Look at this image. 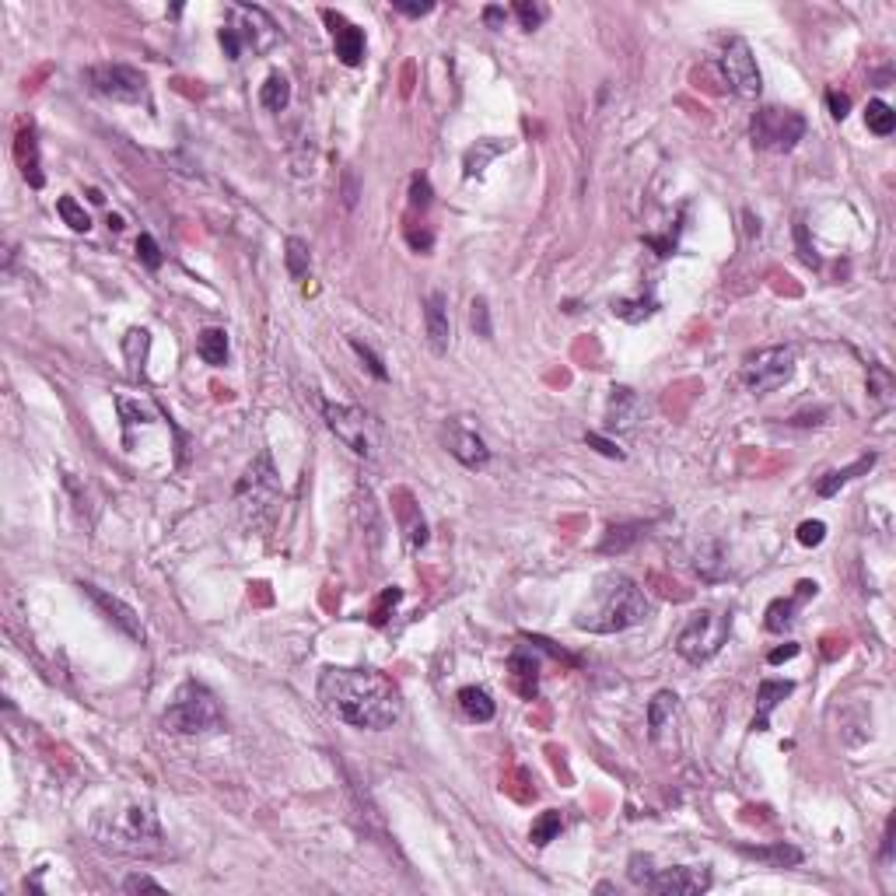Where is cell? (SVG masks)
Returning a JSON list of instances; mask_svg holds the SVG:
<instances>
[{"label":"cell","mask_w":896,"mask_h":896,"mask_svg":"<svg viewBox=\"0 0 896 896\" xmlns=\"http://www.w3.org/2000/svg\"><path fill=\"white\" fill-rule=\"evenodd\" d=\"M648 617H651V603L638 582H630L627 574H606L592 588L588 603L578 609L574 627L588 634H620L627 627L645 624Z\"/></svg>","instance_id":"2"},{"label":"cell","mask_w":896,"mask_h":896,"mask_svg":"<svg viewBox=\"0 0 896 896\" xmlns=\"http://www.w3.org/2000/svg\"><path fill=\"white\" fill-rule=\"evenodd\" d=\"M561 830H564V816H561V809H546V813L532 823V830H529V840L536 844V848H546L550 840H557L561 837Z\"/></svg>","instance_id":"32"},{"label":"cell","mask_w":896,"mask_h":896,"mask_svg":"<svg viewBox=\"0 0 896 896\" xmlns=\"http://www.w3.org/2000/svg\"><path fill=\"white\" fill-rule=\"evenodd\" d=\"M15 158H18V168L25 175V183L32 189H42V172H39V141H36V126L25 123L15 137Z\"/></svg>","instance_id":"20"},{"label":"cell","mask_w":896,"mask_h":896,"mask_svg":"<svg viewBox=\"0 0 896 896\" xmlns=\"http://www.w3.org/2000/svg\"><path fill=\"white\" fill-rule=\"evenodd\" d=\"M393 11L406 15V18H424L435 11V4H406V0H393Z\"/></svg>","instance_id":"50"},{"label":"cell","mask_w":896,"mask_h":896,"mask_svg":"<svg viewBox=\"0 0 896 896\" xmlns=\"http://www.w3.org/2000/svg\"><path fill=\"white\" fill-rule=\"evenodd\" d=\"M792 693H795L792 680H764V683L756 687V718H753V729L767 732V722H771L774 708H777L785 697H792Z\"/></svg>","instance_id":"22"},{"label":"cell","mask_w":896,"mask_h":896,"mask_svg":"<svg viewBox=\"0 0 896 896\" xmlns=\"http://www.w3.org/2000/svg\"><path fill=\"white\" fill-rule=\"evenodd\" d=\"M746 858H756V861H764V865H771V869H795L798 861H802V851L792 848V844H760V848H750V844H743L739 848Z\"/></svg>","instance_id":"24"},{"label":"cell","mask_w":896,"mask_h":896,"mask_svg":"<svg viewBox=\"0 0 896 896\" xmlns=\"http://www.w3.org/2000/svg\"><path fill=\"white\" fill-rule=\"evenodd\" d=\"M648 893H662V896H697L711 890V869H697V865H672V869H651V876L645 879Z\"/></svg>","instance_id":"13"},{"label":"cell","mask_w":896,"mask_h":896,"mask_svg":"<svg viewBox=\"0 0 896 896\" xmlns=\"http://www.w3.org/2000/svg\"><path fill=\"white\" fill-rule=\"evenodd\" d=\"M865 123H869V130H872L876 137H890L896 126V112L882 102V99H872L869 109H865Z\"/></svg>","instance_id":"34"},{"label":"cell","mask_w":896,"mask_h":896,"mask_svg":"<svg viewBox=\"0 0 896 896\" xmlns=\"http://www.w3.org/2000/svg\"><path fill=\"white\" fill-rule=\"evenodd\" d=\"M882 861H893V819L886 823V837H882Z\"/></svg>","instance_id":"55"},{"label":"cell","mask_w":896,"mask_h":896,"mask_svg":"<svg viewBox=\"0 0 896 896\" xmlns=\"http://www.w3.org/2000/svg\"><path fill=\"white\" fill-rule=\"evenodd\" d=\"M795 655H798V645L774 648L771 655H767V662H771V666H781V662H788V659H795Z\"/></svg>","instance_id":"53"},{"label":"cell","mask_w":896,"mask_h":896,"mask_svg":"<svg viewBox=\"0 0 896 896\" xmlns=\"http://www.w3.org/2000/svg\"><path fill=\"white\" fill-rule=\"evenodd\" d=\"M613 315H620L624 322H641V319H648V315H655V309H659V301L655 298H613Z\"/></svg>","instance_id":"33"},{"label":"cell","mask_w":896,"mask_h":896,"mask_svg":"<svg viewBox=\"0 0 896 896\" xmlns=\"http://www.w3.org/2000/svg\"><path fill=\"white\" fill-rule=\"evenodd\" d=\"M322 18L330 25V36H333V46H336V57L340 63H347V67H357V63L364 60V32L357 28L354 21H347L340 11H322Z\"/></svg>","instance_id":"18"},{"label":"cell","mask_w":896,"mask_h":896,"mask_svg":"<svg viewBox=\"0 0 896 896\" xmlns=\"http://www.w3.org/2000/svg\"><path fill=\"white\" fill-rule=\"evenodd\" d=\"M284 263H288V273H291V280H305L309 270H312V252H309V242L305 238H288V246H284Z\"/></svg>","instance_id":"31"},{"label":"cell","mask_w":896,"mask_h":896,"mask_svg":"<svg viewBox=\"0 0 896 896\" xmlns=\"http://www.w3.org/2000/svg\"><path fill=\"white\" fill-rule=\"evenodd\" d=\"M469 326H473V333L480 340H490L494 336V322H490V305H487V298H473V305H469Z\"/></svg>","instance_id":"36"},{"label":"cell","mask_w":896,"mask_h":896,"mask_svg":"<svg viewBox=\"0 0 896 896\" xmlns=\"http://www.w3.org/2000/svg\"><path fill=\"white\" fill-rule=\"evenodd\" d=\"M165 886L158 882V879L151 876H141V872H133V876L123 879V893H162Z\"/></svg>","instance_id":"44"},{"label":"cell","mask_w":896,"mask_h":896,"mask_svg":"<svg viewBox=\"0 0 896 896\" xmlns=\"http://www.w3.org/2000/svg\"><path fill=\"white\" fill-rule=\"evenodd\" d=\"M225 25L235 28V36L242 39V46H249L252 53H270L280 42V25L270 18V11L256 7V4H231Z\"/></svg>","instance_id":"11"},{"label":"cell","mask_w":896,"mask_h":896,"mask_svg":"<svg viewBox=\"0 0 896 896\" xmlns=\"http://www.w3.org/2000/svg\"><path fill=\"white\" fill-rule=\"evenodd\" d=\"M431 196H435L431 179H427V175H414V179H410V204L420 210H427L431 207Z\"/></svg>","instance_id":"42"},{"label":"cell","mask_w":896,"mask_h":896,"mask_svg":"<svg viewBox=\"0 0 896 896\" xmlns=\"http://www.w3.org/2000/svg\"><path fill=\"white\" fill-rule=\"evenodd\" d=\"M109 228L120 231V228H123V217H120V214H109Z\"/></svg>","instance_id":"56"},{"label":"cell","mask_w":896,"mask_h":896,"mask_svg":"<svg viewBox=\"0 0 896 896\" xmlns=\"http://www.w3.org/2000/svg\"><path fill=\"white\" fill-rule=\"evenodd\" d=\"M501 151H508L504 141H477V144L466 151V162H462V175L473 179V175H483V168L490 165L498 158Z\"/></svg>","instance_id":"29"},{"label":"cell","mask_w":896,"mask_h":896,"mask_svg":"<svg viewBox=\"0 0 896 896\" xmlns=\"http://www.w3.org/2000/svg\"><path fill=\"white\" fill-rule=\"evenodd\" d=\"M84 81L91 84V91H99L112 102H144L147 99V81L141 70L126 67V63H99L84 70Z\"/></svg>","instance_id":"10"},{"label":"cell","mask_w":896,"mask_h":896,"mask_svg":"<svg viewBox=\"0 0 896 896\" xmlns=\"http://www.w3.org/2000/svg\"><path fill=\"white\" fill-rule=\"evenodd\" d=\"M816 588H819L816 582H798V585H795V596H788V599H774V603L767 606V620H764V627H767L771 634H785V630H792L798 606L806 603V599H813Z\"/></svg>","instance_id":"19"},{"label":"cell","mask_w":896,"mask_h":896,"mask_svg":"<svg viewBox=\"0 0 896 896\" xmlns=\"http://www.w3.org/2000/svg\"><path fill=\"white\" fill-rule=\"evenodd\" d=\"M827 105H830V116H834V120H844L848 109H851V99L840 95V91H827Z\"/></svg>","instance_id":"51"},{"label":"cell","mask_w":896,"mask_h":896,"mask_svg":"<svg viewBox=\"0 0 896 896\" xmlns=\"http://www.w3.org/2000/svg\"><path fill=\"white\" fill-rule=\"evenodd\" d=\"M343 204H347V207H354V204H357V183H354V172H347V175H343Z\"/></svg>","instance_id":"54"},{"label":"cell","mask_w":896,"mask_h":896,"mask_svg":"<svg viewBox=\"0 0 896 896\" xmlns=\"http://www.w3.org/2000/svg\"><path fill=\"white\" fill-rule=\"evenodd\" d=\"M322 406V417H326V427L333 431L336 438L343 441L354 456L372 459L378 448V424L368 410L361 406H351V403H319Z\"/></svg>","instance_id":"6"},{"label":"cell","mask_w":896,"mask_h":896,"mask_svg":"<svg viewBox=\"0 0 896 896\" xmlns=\"http://www.w3.org/2000/svg\"><path fill=\"white\" fill-rule=\"evenodd\" d=\"M57 214L63 217V225H70L74 231L91 228V217L84 214V207H78V200H74V196H60V200H57Z\"/></svg>","instance_id":"35"},{"label":"cell","mask_w":896,"mask_h":896,"mask_svg":"<svg viewBox=\"0 0 896 896\" xmlns=\"http://www.w3.org/2000/svg\"><path fill=\"white\" fill-rule=\"evenodd\" d=\"M95 840L120 851V855H158L165 848V837H162V823L151 806H123V809H109L95 819Z\"/></svg>","instance_id":"3"},{"label":"cell","mask_w":896,"mask_h":896,"mask_svg":"<svg viewBox=\"0 0 896 896\" xmlns=\"http://www.w3.org/2000/svg\"><path fill=\"white\" fill-rule=\"evenodd\" d=\"M459 708H462V714L469 722H490L498 704H494V697L483 687H462L459 690Z\"/></svg>","instance_id":"27"},{"label":"cell","mask_w":896,"mask_h":896,"mask_svg":"<svg viewBox=\"0 0 896 896\" xmlns=\"http://www.w3.org/2000/svg\"><path fill=\"white\" fill-rule=\"evenodd\" d=\"M585 445H592L596 452H603V456H609V459H624V448H617V441L603 438V435H596V431L585 435Z\"/></svg>","instance_id":"49"},{"label":"cell","mask_w":896,"mask_h":896,"mask_svg":"<svg viewBox=\"0 0 896 896\" xmlns=\"http://www.w3.org/2000/svg\"><path fill=\"white\" fill-rule=\"evenodd\" d=\"M823 540H827V525L819 519L802 522V525H798V543H802V546H819Z\"/></svg>","instance_id":"45"},{"label":"cell","mask_w":896,"mask_h":896,"mask_svg":"<svg viewBox=\"0 0 896 896\" xmlns=\"http://www.w3.org/2000/svg\"><path fill=\"white\" fill-rule=\"evenodd\" d=\"M648 417V403L630 385H613L609 389V403H606V431L627 435L634 431L641 420Z\"/></svg>","instance_id":"16"},{"label":"cell","mask_w":896,"mask_h":896,"mask_svg":"<svg viewBox=\"0 0 896 896\" xmlns=\"http://www.w3.org/2000/svg\"><path fill=\"white\" fill-rule=\"evenodd\" d=\"M483 21L490 25V28H504V21H508V11L498 7V4H490V7H483Z\"/></svg>","instance_id":"52"},{"label":"cell","mask_w":896,"mask_h":896,"mask_svg":"<svg viewBox=\"0 0 896 896\" xmlns=\"http://www.w3.org/2000/svg\"><path fill=\"white\" fill-rule=\"evenodd\" d=\"M235 498L242 501V508H246V515H252V522H263L273 515V504L280 498V483H277V469H273V459L267 452L252 459L246 477L235 487Z\"/></svg>","instance_id":"8"},{"label":"cell","mask_w":896,"mask_h":896,"mask_svg":"<svg viewBox=\"0 0 896 896\" xmlns=\"http://www.w3.org/2000/svg\"><path fill=\"white\" fill-rule=\"evenodd\" d=\"M81 592L95 603V609L102 613L109 624L116 627L123 638L130 641H137V645H144V624H141V617H137V609L133 606H126L123 599H116V596H109L102 588H95V585H84L81 582Z\"/></svg>","instance_id":"15"},{"label":"cell","mask_w":896,"mask_h":896,"mask_svg":"<svg viewBox=\"0 0 896 896\" xmlns=\"http://www.w3.org/2000/svg\"><path fill=\"white\" fill-rule=\"evenodd\" d=\"M162 725L175 735H210L225 729V711L200 680H186L168 701Z\"/></svg>","instance_id":"4"},{"label":"cell","mask_w":896,"mask_h":896,"mask_svg":"<svg viewBox=\"0 0 896 896\" xmlns=\"http://www.w3.org/2000/svg\"><path fill=\"white\" fill-rule=\"evenodd\" d=\"M627 876L634 886H645V879L651 876V858L648 855H634L630 858V869H627Z\"/></svg>","instance_id":"48"},{"label":"cell","mask_w":896,"mask_h":896,"mask_svg":"<svg viewBox=\"0 0 896 896\" xmlns=\"http://www.w3.org/2000/svg\"><path fill=\"white\" fill-rule=\"evenodd\" d=\"M722 74H725V81H729V88L739 99H756L760 88H764L750 42L739 39V36H732L725 42V49H722Z\"/></svg>","instance_id":"12"},{"label":"cell","mask_w":896,"mask_h":896,"mask_svg":"<svg viewBox=\"0 0 896 896\" xmlns=\"http://www.w3.org/2000/svg\"><path fill=\"white\" fill-rule=\"evenodd\" d=\"M441 441H445L448 456L459 459L466 469H483V466L490 462V448H487V441L480 438L477 431H473V427H469L462 417L445 420V427H441Z\"/></svg>","instance_id":"14"},{"label":"cell","mask_w":896,"mask_h":896,"mask_svg":"<svg viewBox=\"0 0 896 896\" xmlns=\"http://www.w3.org/2000/svg\"><path fill=\"white\" fill-rule=\"evenodd\" d=\"M288 102H291V81L280 70H273L270 78L263 81V88H259V105L267 112H284Z\"/></svg>","instance_id":"30"},{"label":"cell","mask_w":896,"mask_h":896,"mask_svg":"<svg viewBox=\"0 0 896 896\" xmlns=\"http://www.w3.org/2000/svg\"><path fill=\"white\" fill-rule=\"evenodd\" d=\"M697 571H701V578H708V582L725 578L729 564L722 561V546H711V553H697Z\"/></svg>","instance_id":"37"},{"label":"cell","mask_w":896,"mask_h":896,"mask_svg":"<svg viewBox=\"0 0 896 896\" xmlns=\"http://www.w3.org/2000/svg\"><path fill=\"white\" fill-rule=\"evenodd\" d=\"M137 256H141V263H144L147 270H158L162 267V246L154 242V235H141L137 238Z\"/></svg>","instance_id":"40"},{"label":"cell","mask_w":896,"mask_h":896,"mask_svg":"<svg viewBox=\"0 0 896 896\" xmlns=\"http://www.w3.org/2000/svg\"><path fill=\"white\" fill-rule=\"evenodd\" d=\"M729 634H732V613H722V609H701V613H693L687 620V627L680 630L676 651H680L687 662L701 666V662L714 659V655L725 648Z\"/></svg>","instance_id":"5"},{"label":"cell","mask_w":896,"mask_h":896,"mask_svg":"<svg viewBox=\"0 0 896 896\" xmlns=\"http://www.w3.org/2000/svg\"><path fill=\"white\" fill-rule=\"evenodd\" d=\"M795 372V347H764V351H756L743 361V385L756 393V396H764V393H774V389H781Z\"/></svg>","instance_id":"9"},{"label":"cell","mask_w":896,"mask_h":896,"mask_svg":"<svg viewBox=\"0 0 896 896\" xmlns=\"http://www.w3.org/2000/svg\"><path fill=\"white\" fill-rule=\"evenodd\" d=\"M795 242H798V259L806 263V267H819V256H816V249H813V242H809V231H806V225L802 221H795Z\"/></svg>","instance_id":"43"},{"label":"cell","mask_w":896,"mask_h":896,"mask_svg":"<svg viewBox=\"0 0 896 896\" xmlns=\"http://www.w3.org/2000/svg\"><path fill=\"white\" fill-rule=\"evenodd\" d=\"M511 11H515V18L522 21V28H525V32L540 28L543 21H546V7H543V4H529V0H519V4L511 7Z\"/></svg>","instance_id":"39"},{"label":"cell","mask_w":896,"mask_h":896,"mask_svg":"<svg viewBox=\"0 0 896 896\" xmlns=\"http://www.w3.org/2000/svg\"><path fill=\"white\" fill-rule=\"evenodd\" d=\"M196 354L207 361L210 368H225L228 364V333L210 326L204 333L196 336Z\"/></svg>","instance_id":"28"},{"label":"cell","mask_w":896,"mask_h":896,"mask_svg":"<svg viewBox=\"0 0 896 896\" xmlns=\"http://www.w3.org/2000/svg\"><path fill=\"white\" fill-rule=\"evenodd\" d=\"M750 137L760 151H792L802 137H806V116L795 109H777V105H764L756 109L750 120Z\"/></svg>","instance_id":"7"},{"label":"cell","mask_w":896,"mask_h":896,"mask_svg":"<svg viewBox=\"0 0 896 896\" xmlns=\"http://www.w3.org/2000/svg\"><path fill=\"white\" fill-rule=\"evenodd\" d=\"M319 701L333 718L354 729H393L403 714V693L378 669L326 666L319 676Z\"/></svg>","instance_id":"1"},{"label":"cell","mask_w":896,"mask_h":896,"mask_svg":"<svg viewBox=\"0 0 896 896\" xmlns=\"http://www.w3.org/2000/svg\"><path fill=\"white\" fill-rule=\"evenodd\" d=\"M217 42H221V49H225V57H228V60H238V57H242V49H246V46H242V39L235 36V28H228V25H221V32H217Z\"/></svg>","instance_id":"46"},{"label":"cell","mask_w":896,"mask_h":896,"mask_svg":"<svg viewBox=\"0 0 896 896\" xmlns=\"http://www.w3.org/2000/svg\"><path fill=\"white\" fill-rule=\"evenodd\" d=\"M676 693L672 690H659L655 697H651V704H648V735L659 743L662 739V732H666V725L672 722V714H676Z\"/></svg>","instance_id":"26"},{"label":"cell","mask_w":896,"mask_h":896,"mask_svg":"<svg viewBox=\"0 0 896 896\" xmlns=\"http://www.w3.org/2000/svg\"><path fill=\"white\" fill-rule=\"evenodd\" d=\"M645 529H648L645 522H624V525H609V529H606V536H603V543H599L596 550H599V553H609V557H613V553H627V550H630L634 543L645 536Z\"/></svg>","instance_id":"25"},{"label":"cell","mask_w":896,"mask_h":896,"mask_svg":"<svg viewBox=\"0 0 896 896\" xmlns=\"http://www.w3.org/2000/svg\"><path fill=\"white\" fill-rule=\"evenodd\" d=\"M116 406H120V414H123V424H126V427H133V424H147V420H151V414H147L144 406H133V403H130V399H123V396L116 399Z\"/></svg>","instance_id":"47"},{"label":"cell","mask_w":896,"mask_h":896,"mask_svg":"<svg viewBox=\"0 0 896 896\" xmlns=\"http://www.w3.org/2000/svg\"><path fill=\"white\" fill-rule=\"evenodd\" d=\"M399 515H403V525H406L410 546H424V543H427V525H424V519H420L414 508H403Z\"/></svg>","instance_id":"41"},{"label":"cell","mask_w":896,"mask_h":896,"mask_svg":"<svg viewBox=\"0 0 896 896\" xmlns=\"http://www.w3.org/2000/svg\"><path fill=\"white\" fill-rule=\"evenodd\" d=\"M424 336L435 354H448L452 343V319H448V298L441 291H431L424 298Z\"/></svg>","instance_id":"17"},{"label":"cell","mask_w":896,"mask_h":896,"mask_svg":"<svg viewBox=\"0 0 896 896\" xmlns=\"http://www.w3.org/2000/svg\"><path fill=\"white\" fill-rule=\"evenodd\" d=\"M876 452H869V456H861L858 462H851V466H844V469H830V473H823V477L816 480V494L819 498H834L837 490L844 487V483H851L855 477H861V473H869L872 466H876Z\"/></svg>","instance_id":"23"},{"label":"cell","mask_w":896,"mask_h":896,"mask_svg":"<svg viewBox=\"0 0 896 896\" xmlns=\"http://www.w3.org/2000/svg\"><path fill=\"white\" fill-rule=\"evenodd\" d=\"M508 672H511V687H515L522 701H536V693H540V662H536V655L515 651L508 659Z\"/></svg>","instance_id":"21"},{"label":"cell","mask_w":896,"mask_h":896,"mask_svg":"<svg viewBox=\"0 0 896 896\" xmlns=\"http://www.w3.org/2000/svg\"><path fill=\"white\" fill-rule=\"evenodd\" d=\"M351 351H354L357 357H361V364L372 372V375L378 378V382H389V372H385V364H382V357L368 347V343H361V340H351Z\"/></svg>","instance_id":"38"}]
</instances>
